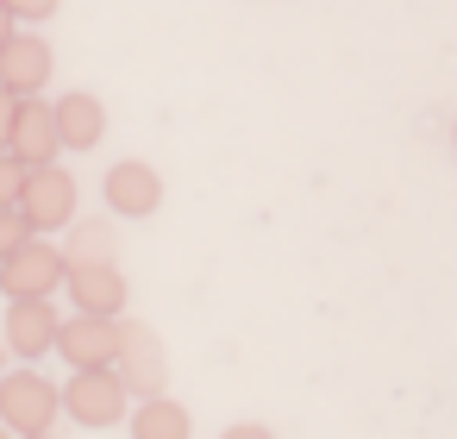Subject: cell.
<instances>
[{
  "label": "cell",
  "mask_w": 457,
  "mask_h": 439,
  "mask_svg": "<svg viewBox=\"0 0 457 439\" xmlns=\"http://www.w3.org/2000/svg\"><path fill=\"white\" fill-rule=\"evenodd\" d=\"M57 414H63V389H57L38 364L13 370V376H0V426H7V433L38 439V433H51Z\"/></svg>",
  "instance_id": "cell-1"
},
{
  "label": "cell",
  "mask_w": 457,
  "mask_h": 439,
  "mask_svg": "<svg viewBox=\"0 0 457 439\" xmlns=\"http://www.w3.org/2000/svg\"><path fill=\"white\" fill-rule=\"evenodd\" d=\"M63 283H70V251L51 245L45 232L26 239L7 264H0V289H7V301H51Z\"/></svg>",
  "instance_id": "cell-2"
},
{
  "label": "cell",
  "mask_w": 457,
  "mask_h": 439,
  "mask_svg": "<svg viewBox=\"0 0 457 439\" xmlns=\"http://www.w3.org/2000/svg\"><path fill=\"white\" fill-rule=\"evenodd\" d=\"M126 408H132V389H126L120 370H70V383H63V414L70 420L113 426V420H126Z\"/></svg>",
  "instance_id": "cell-3"
},
{
  "label": "cell",
  "mask_w": 457,
  "mask_h": 439,
  "mask_svg": "<svg viewBox=\"0 0 457 439\" xmlns=\"http://www.w3.org/2000/svg\"><path fill=\"white\" fill-rule=\"evenodd\" d=\"M120 345H126V320H107V314H70L63 339H57L70 370H113Z\"/></svg>",
  "instance_id": "cell-4"
},
{
  "label": "cell",
  "mask_w": 457,
  "mask_h": 439,
  "mask_svg": "<svg viewBox=\"0 0 457 439\" xmlns=\"http://www.w3.org/2000/svg\"><path fill=\"white\" fill-rule=\"evenodd\" d=\"M0 333H7V351H20L26 364H38L45 351H57L63 314H57L51 301H7V320H0Z\"/></svg>",
  "instance_id": "cell-5"
},
{
  "label": "cell",
  "mask_w": 457,
  "mask_h": 439,
  "mask_svg": "<svg viewBox=\"0 0 457 439\" xmlns=\"http://www.w3.org/2000/svg\"><path fill=\"white\" fill-rule=\"evenodd\" d=\"M20 207H26V220H32V232H57V226H76V176L70 170H32V182H26V195H20Z\"/></svg>",
  "instance_id": "cell-6"
},
{
  "label": "cell",
  "mask_w": 457,
  "mask_h": 439,
  "mask_svg": "<svg viewBox=\"0 0 457 439\" xmlns=\"http://www.w3.org/2000/svg\"><path fill=\"white\" fill-rule=\"evenodd\" d=\"M113 370L126 376V389H132L138 401L163 395V383H170V358H163V339H157L151 326H126V345H120V364H113Z\"/></svg>",
  "instance_id": "cell-7"
},
{
  "label": "cell",
  "mask_w": 457,
  "mask_h": 439,
  "mask_svg": "<svg viewBox=\"0 0 457 439\" xmlns=\"http://www.w3.org/2000/svg\"><path fill=\"white\" fill-rule=\"evenodd\" d=\"M101 189H107V207H113V214H126V220H151V214L163 207V176H157L151 164H138V157L113 164Z\"/></svg>",
  "instance_id": "cell-8"
},
{
  "label": "cell",
  "mask_w": 457,
  "mask_h": 439,
  "mask_svg": "<svg viewBox=\"0 0 457 439\" xmlns=\"http://www.w3.org/2000/svg\"><path fill=\"white\" fill-rule=\"evenodd\" d=\"M51 70H57V57H51V45L38 32H13V45L0 51V89H13L20 101H38Z\"/></svg>",
  "instance_id": "cell-9"
},
{
  "label": "cell",
  "mask_w": 457,
  "mask_h": 439,
  "mask_svg": "<svg viewBox=\"0 0 457 439\" xmlns=\"http://www.w3.org/2000/svg\"><path fill=\"white\" fill-rule=\"evenodd\" d=\"M70 301H76V314H107V320H120V308H126V276H120V264H70Z\"/></svg>",
  "instance_id": "cell-10"
},
{
  "label": "cell",
  "mask_w": 457,
  "mask_h": 439,
  "mask_svg": "<svg viewBox=\"0 0 457 439\" xmlns=\"http://www.w3.org/2000/svg\"><path fill=\"white\" fill-rule=\"evenodd\" d=\"M63 151V132H57V107L51 101H26L20 107V132H13V157L26 170H51Z\"/></svg>",
  "instance_id": "cell-11"
},
{
  "label": "cell",
  "mask_w": 457,
  "mask_h": 439,
  "mask_svg": "<svg viewBox=\"0 0 457 439\" xmlns=\"http://www.w3.org/2000/svg\"><path fill=\"white\" fill-rule=\"evenodd\" d=\"M57 107V132H63V151H95L107 139V107L88 95V89H70L51 101Z\"/></svg>",
  "instance_id": "cell-12"
},
{
  "label": "cell",
  "mask_w": 457,
  "mask_h": 439,
  "mask_svg": "<svg viewBox=\"0 0 457 439\" xmlns=\"http://www.w3.org/2000/svg\"><path fill=\"white\" fill-rule=\"evenodd\" d=\"M188 433H195V420L170 395H151V401L132 408V439H188Z\"/></svg>",
  "instance_id": "cell-13"
},
{
  "label": "cell",
  "mask_w": 457,
  "mask_h": 439,
  "mask_svg": "<svg viewBox=\"0 0 457 439\" xmlns=\"http://www.w3.org/2000/svg\"><path fill=\"white\" fill-rule=\"evenodd\" d=\"M70 264H113L120 257V239H113V220H76L70 226Z\"/></svg>",
  "instance_id": "cell-14"
},
{
  "label": "cell",
  "mask_w": 457,
  "mask_h": 439,
  "mask_svg": "<svg viewBox=\"0 0 457 439\" xmlns=\"http://www.w3.org/2000/svg\"><path fill=\"white\" fill-rule=\"evenodd\" d=\"M26 239H38V232H32V220H26V207H0V264H7Z\"/></svg>",
  "instance_id": "cell-15"
},
{
  "label": "cell",
  "mask_w": 457,
  "mask_h": 439,
  "mask_svg": "<svg viewBox=\"0 0 457 439\" xmlns=\"http://www.w3.org/2000/svg\"><path fill=\"white\" fill-rule=\"evenodd\" d=\"M26 182H32V170H26V164H20L13 151H0V207H20Z\"/></svg>",
  "instance_id": "cell-16"
},
{
  "label": "cell",
  "mask_w": 457,
  "mask_h": 439,
  "mask_svg": "<svg viewBox=\"0 0 457 439\" xmlns=\"http://www.w3.org/2000/svg\"><path fill=\"white\" fill-rule=\"evenodd\" d=\"M20 95L13 89H0V151H13V132H20Z\"/></svg>",
  "instance_id": "cell-17"
},
{
  "label": "cell",
  "mask_w": 457,
  "mask_h": 439,
  "mask_svg": "<svg viewBox=\"0 0 457 439\" xmlns=\"http://www.w3.org/2000/svg\"><path fill=\"white\" fill-rule=\"evenodd\" d=\"M7 7H13L20 26H45V20L57 13V0H7Z\"/></svg>",
  "instance_id": "cell-18"
},
{
  "label": "cell",
  "mask_w": 457,
  "mask_h": 439,
  "mask_svg": "<svg viewBox=\"0 0 457 439\" xmlns=\"http://www.w3.org/2000/svg\"><path fill=\"white\" fill-rule=\"evenodd\" d=\"M220 439H276V433H270V426H257V420H232Z\"/></svg>",
  "instance_id": "cell-19"
},
{
  "label": "cell",
  "mask_w": 457,
  "mask_h": 439,
  "mask_svg": "<svg viewBox=\"0 0 457 439\" xmlns=\"http://www.w3.org/2000/svg\"><path fill=\"white\" fill-rule=\"evenodd\" d=\"M13 32H20V20H13V7H7V0H0V51L13 45Z\"/></svg>",
  "instance_id": "cell-20"
},
{
  "label": "cell",
  "mask_w": 457,
  "mask_h": 439,
  "mask_svg": "<svg viewBox=\"0 0 457 439\" xmlns=\"http://www.w3.org/2000/svg\"><path fill=\"white\" fill-rule=\"evenodd\" d=\"M0 358H7V333H0Z\"/></svg>",
  "instance_id": "cell-21"
},
{
  "label": "cell",
  "mask_w": 457,
  "mask_h": 439,
  "mask_svg": "<svg viewBox=\"0 0 457 439\" xmlns=\"http://www.w3.org/2000/svg\"><path fill=\"white\" fill-rule=\"evenodd\" d=\"M0 439H20V433H7V426H0Z\"/></svg>",
  "instance_id": "cell-22"
},
{
  "label": "cell",
  "mask_w": 457,
  "mask_h": 439,
  "mask_svg": "<svg viewBox=\"0 0 457 439\" xmlns=\"http://www.w3.org/2000/svg\"><path fill=\"white\" fill-rule=\"evenodd\" d=\"M38 439H51V433H38Z\"/></svg>",
  "instance_id": "cell-23"
},
{
  "label": "cell",
  "mask_w": 457,
  "mask_h": 439,
  "mask_svg": "<svg viewBox=\"0 0 457 439\" xmlns=\"http://www.w3.org/2000/svg\"><path fill=\"white\" fill-rule=\"evenodd\" d=\"M451 139H457V126H451Z\"/></svg>",
  "instance_id": "cell-24"
}]
</instances>
